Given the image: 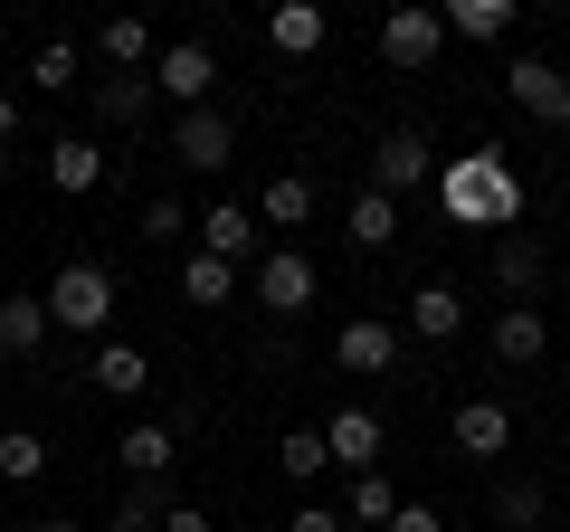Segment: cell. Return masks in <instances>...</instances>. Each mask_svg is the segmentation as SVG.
Wrapping results in <instances>:
<instances>
[{
	"label": "cell",
	"instance_id": "cell-1",
	"mask_svg": "<svg viewBox=\"0 0 570 532\" xmlns=\"http://www.w3.org/2000/svg\"><path fill=\"white\" fill-rule=\"evenodd\" d=\"M438 209H448L456 228H513L523 219V171L494 144H475V152H456V162L438 171Z\"/></svg>",
	"mask_w": 570,
	"mask_h": 532
},
{
	"label": "cell",
	"instance_id": "cell-2",
	"mask_svg": "<svg viewBox=\"0 0 570 532\" xmlns=\"http://www.w3.org/2000/svg\"><path fill=\"white\" fill-rule=\"evenodd\" d=\"M48 324H58V333H105V324H115V276H105L96 257L58 266V286H48Z\"/></svg>",
	"mask_w": 570,
	"mask_h": 532
},
{
	"label": "cell",
	"instance_id": "cell-3",
	"mask_svg": "<svg viewBox=\"0 0 570 532\" xmlns=\"http://www.w3.org/2000/svg\"><path fill=\"white\" fill-rule=\"evenodd\" d=\"M209 86H219V58H209L200 39H171L163 58H153V96H171L181 115H200V105H209Z\"/></svg>",
	"mask_w": 570,
	"mask_h": 532
},
{
	"label": "cell",
	"instance_id": "cell-4",
	"mask_svg": "<svg viewBox=\"0 0 570 532\" xmlns=\"http://www.w3.org/2000/svg\"><path fill=\"white\" fill-rule=\"evenodd\" d=\"M419 181H438V152H428V134H409V124H390L381 144H371V190H419Z\"/></svg>",
	"mask_w": 570,
	"mask_h": 532
},
{
	"label": "cell",
	"instance_id": "cell-5",
	"mask_svg": "<svg viewBox=\"0 0 570 532\" xmlns=\"http://www.w3.org/2000/svg\"><path fill=\"white\" fill-rule=\"evenodd\" d=\"M257 305L285 314V324L314 305V257H305V247H266V257H257Z\"/></svg>",
	"mask_w": 570,
	"mask_h": 532
},
{
	"label": "cell",
	"instance_id": "cell-6",
	"mask_svg": "<svg viewBox=\"0 0 570 532\" xmlns=\"http://www.w3.org/2000/svg\"><path fill=\"white\" fill-rule=\"evenodd\" d=\"M438 48H448V20H438V10H390V20H381V58L409 67V77L438 67Z\"/></svg>",
	"mask_w": 570,
	"mask_h": 532
},
{
	"label": "cell",
	"instance_id": "cell-7",
	"mask_svg": "<svg viewBox=\"0 0 570 532\" xmlns=\"http://www.w3.org/2000/svg\"><path fill=\"white\" fill-rule=\"evenodd\" d=\"M504 86H513V105H523L532 124H570V77H561L551 58H513Z\"/></svg>",
	"mask_w": 570,
	"mask_h": 532
},
{
	"label": "cell",
	"instance_id": "cell-8",
	"mask_svg": "<svg viewBox=\"0 0 570 532\" xmlns=\"http://www.w3.org/2000/svg\"><path fill=\"white\" fill-rule=\"evenodd\" d=\"M324 39H333L324 0H276V10H266V48H276V58H314Z\"/></svg>",
	"mask_w": 570,
	"mask_h": 532
},
{
	"label": "cell",
	"instance_id": "cell-9",
	"mask_svg": "<svg viewBox=\"0 0 570 532\" xmlns=\"http://www.w3.org/2000/svg\"><path fill=\"white\" fill-rule=\"evenodd\" d=\"M400 333H419V343H456V333H466V295H456L448 276H428V286L409 295V324Z\"/></svg>",
	"mask_w": 570,
	"mask_h": 532
},
{
	"label": "cell",
	"instance_id": "cell-10",
	"mask_svg": "<svg viewBox=\"0 0 570 532\" xmlns=\"http://www.w3.org/2000/svg\"><path fill=\"white\" fill-rule=\"evenodd\" d=\"M333 362H343V371H390V362H400V324H381V314H352V324L333 333Z\"/></svg>",
	"mask_w": 570,
	"mask_h": 532
},
{
	"label": "cell",
	"instance_id": "cell-11",
	"mask_svg": "<svg viewBox=\"0 0 570 532\" xmlns=\"http://www.w3.org/2000/svg\"><path fill=\"white\" fill-rule=\"evenodd\" d=\"M324 447H333V466L371 475V466H381V447H390V437H381V418H371V410H333V418H324Z\"/></svg>",
	"mask_w": 570,
	"mask_h": 532
},
{
	"label": "cell",
	"instance_id": "cell-12",
	"mask_svg": "<svg viewBox=\"0 0 570 532\" xmlns=\"http://www.w3.org/2000/svg\"><path fill=\"white\" fill-rule=\"evenodd\" d=\"M200 247H209V257H219V266H247V257H266V228H257V209H209V219H200Z\"/></svg>",
	"mask_w": 570,
	"mask_h": 532
},
{
	"label": "cell",
	"instance_id": "cell-13",
	"mask_svg": "<svg viewBox=\"0 0 570 532\" xmlns=\"http://www.w3.org/2000/svg\"><path fill=\"white\" fill-rule=\"evenodd\" d=\"M542 352H551L542 305H504V314H494V362H504V371H532Z\"/></svg>",
	"mask_w": 570,
	"mask_h": 532
},
{
	"label": "cell",
	"instance_id": "cell-14",
	"mask_svg": "<svg viewBox=\"0 0 570 532\" xmlns=\"http://www.w3.org/2000/svg\"><path fill=\"white\" fill-rule=\"evenodd\" d=\"M96 48L124 67V77H153V58H163V39H153V20H142V10H115V20L96 29Z\"/></svg>",
	"mask_w": 570,
	"mask_h": 532
},
{
	"label": "cell",
	"instance_id": "cell-15",
	"mask_svg": "<svg viewBox=\"0 0 570 532\" xmlns=\"http://www.w3.org/2000/svg\"><path fill=\"white\" fill-rule=\"evenodd\" d=\"M171 152H181L190 171H219L228 152H238V134H228V115H209V105H200V115H181V124H171Z\"/></svg>",
	"mask_w": 570,
	"mask_h": 532
},
{
	"label": "cell",
	"instance_id": "cell-16",
	"mask_svg": "<svg viewBox=\"0 0 570 532\" xmlns=\"http://www.w3.org/2000/svg\"><path fill=\"white\" fill-rule=\"evenodd\" d=\"M86 381H96L105 400H142V390H153V362H142V343H96Z\"/></svg>",
	"mask_w": 570,
	"mask_h": 532
},
{
	"label": "cell",
	"instance_id": "cell-17",
	"mask_svg": "<svg viewBox=\"0 0 570 532\" xmlns=\"http://www.w3.org/2000/svg\"><path fill=\"white\" fill-rule=\"evenodd\" d=\"M448 437H456V456H504L513 447V410H504V400H466Z\"/></svg>",
	"mask_w": 570,
	"mask_h": 532
},
{
	"label": "cell",
	"instance_id": "cell-18",
	"mask_svg": "<svg viewBox=\"0 0 570 532\" xmlns=\"http://www.w3.org/2000/svg\"><path fill=\"white\" fill-rule=\"evenodd\" d=\"M390 513H400V485H390L381 466L343 485V532H390Z\"/></svg>",
	"mask_w": 570,
	"mask_h": 532
},
{
	"label": "cell",
	"instance_id": "cell-19",
	"mask_svg": "<svg viewBox=\"0 0 570 532\" xmlns=\"http://www.w3.org/2000/svg\"><path fill=\"white\" fill-rule=\"evenodd\" d=\"M48 295H0V352H10V362H29V352L48 343Z\"/></svg>",
	"mask_w": 570,
	"mask_h": 532
},
{
	"label": "cell",
	"instance_id": "cell-20",
	"mask_svg": "<svg viewBox=\"0 0 570 532\" xmlns=\"http://www.w3.org/2000/svg\"><path fill=\"white\" fill-rule=\"evenodd\" d=\"M305 219H314V181L305 171H276L257 190V228H305Z\"/></svg>",
	"mask_w": 570,
	"mask_h": 532
},
{
	"label": "cell",
	"instance_id": "cell-21",
	"mask_svg": "<svg viewBox=\"0 0 570 532\" xmlns=\"http://www.w3.org/2000/svg\"><path fill=\"white\" fill-rule=\"evenodd\" d=\"M438 20H448V39H475V48H494V39L513 29V0H448Z\"/></svg>",
	"mask_w": 570,
	"mask_h": 532
},
{
	"label": "cell",
	"instance_id": "cell-22",
	"mask_svg": "<svg viewBox=\"0 0 570 532\" xmlns=\"http://www.w3.org/2000/svg\"><path fill=\"white\" fill-rule=\"evenodd\" d=\"M115 456L134 466V485H142V475H163L171 456H181V437H171V428H153V418H134V428L115 437Z\"/></svg>",
	"mask_w": 570,
	"mask_h": 532
},
{
	"label": "cell",
	"instance_id": "cell-23",
	"mask_svg": "<svg viewBox=\"0 0 570 532\" xmlns=\"http://www.w3.org/2000/svg\"><path fill=\"white\" fill-rule=\"evenodd\" d=\"M400 238V200H390V190H352V247H390Z\"/></svg>",
	"mask_w": 570,
	"mask_h": 532
},
{
	"label": "cell",
	"instance_id": "cell-24",
	"mask_svg": "<svg viewBox=\"0 0 570 532\" xmlns=\"http://www.w3.org/2000/svg\"><path fill=\"white\" fill-rule=\"evenodd\" d=\"M96 115L142 134V124H153V77H105V86H96Z\"/></svg>",
	"mask_w": 570,
	"mask_h": 532
},
{
	"label": "cell",
	"instance_id": "cell-25",
	"mask_svg": "<svg viewBox=\"0 0 570 532\" xmlns=\"http://www.w3.org/2000/svg\"><path fill=\"white\" fill-rule=\"evenodd\" d=\"M494 286H504L513 305H532V286H542V247H532V238H504V247H494Z\"/></svg>",
	"mask_w": 570,
	"mask_h": 532
},
{
	"label": "cell",
	"instance_id": "cell-26",
	"mask_svg": "<svg viewBox=\"0 0 570 532\" xmlns=\"http://www.w3.org/2000/svg\"><path fill=\"white\" fill-rule=\"evenodd\" d=\"M48 475V437L39 428H0V485H39Z\"/></svg>",
	"mask_w": 570,
	"mask_h": 532
},
{
	"label": "cell",
	"instance_id": "cell-27",
	"mask_svg": "<svg viewBox=\"0 0 570 532\" xmlns=\"http://www.w3.org/2000/svg\"><path fill=\"white\" fill-rule=\"evenodd\" d=\"M48 181H58L67 200H86V190L105 181V152L96 144H58V152H48Z\"/></svg>",
	"mask_w": 570,
	"mask_h": 532
},
{
	"label": "cell",
	"instance_id": "cell-28",
	"mask_svg": "<svg viewBox=\"0 0 570 532\" xmlns=\"http://www.w3.org/2000/svg\"><path fill=\"white\" fill-rule=\"evenodd\" d=\"M542 513H551V494L532 485V475H513V485H494V523H504V532H532Z\"/></svg>",
	"mask_w": 570,
	"mask_h": 532
},
{
	"label": "cell",
	"instance_id": "cell-29",
	"mask_svg": "<svg viewBox=\"0 0 570 532\" xmlns=\"http://www.w3.org/2000/svg\"><path fill=\"white\" fill-rule=\"evenodd\" d=\"M181 295H190V305H228V295H238V266H219V257L200 247V257L181 266Z\"/></svg>",
	"mask_w": 570,
	"mask_h": 532
},
{
	"label": "cell",
	"instance_id": "cell-30",
	"mask_svg": "<svg viewBox=\"0 0 570 532\" xmlns=\"http://www.w3.org/2000/svg\"><path fill=\"white\" fill-rule=\"evenodd\" d=\"M276 466L295 475V485H314V475L333 466V447H324V428H285V447H276Z\"/></svg>",
	"mask_w": 570,
	"mask_h": 532
},
{
	"label": "cell",
	"instance_id": "cell-31",
	"mask_svg": "<svg viewBox=\"0 0 570 532\" xmlns=\"http://www.w3.org/2000/svg\"><path fill=\"white\" fill-rule=\"evenodd\" d=\"M77 67H86L77 39H48L39 58H29V86H39V96H67V86H77Z\"/></svg>",
	"mask_w": 570,
	"mask_h": 532
},
{
	"label": "cell",
	"instance_id": "cell-32",
	"mask_svg": "<svg viewBox=\"0 0 570 532\" xmlns=\"http://www.w3.org/2000/svg\"><path fill=\"white\" fill-rule=\"evenodd\" d=\"M181 228H190V209H181V200H142V228H134V238H142V247H171Z\"/></svg>",
	"mask_w": 570,
	"mask_h": 532
},
{
	"label": "cell",
	"instance_id": "cell-33",
	"mask_svg": "<svg viewBox=\"0 0 570 532\" xmlns=\"http://www.w3.org/2000/svg\"><path fill=\"white\" fill-rule=\"evenodd\" d=\"M105 532H163V504H153V494H134V504H124Z\"/></svg>",
	"mask_w": 570,
	"mask_h": 532
},
{
	"label": "cell",
	"instance_id": "cell-34",
	"mask_svg": "<svg viewBox=\"0 0 570 532\" xmlns=\"http://www.w3.org/2000/svg\"><path fill=\"white\" fill-rule=\"evenodd\" d=\"M285 532H343V504H295V513H285Z\"/></svg>",
	"mask_w": 570,
	"mask_h": 532
},
{
	"label": "cell",
	"instance_id": "cell-35",
	"mask_svg": "<svg viewBox=\"0 0 570 532\" xmlns=\"http://www.w3.org/2000/svg\"><path fill=\"white\" fill-rule=\"evenodd\" d=\"M163 532H209V504H163Z\"/></svg>",
	"mask_w": 570,
	"mask_h": 532
},
{
	"label": "cell",
	"instance_id": "cell-36",
	"mask_svg": "<svg viewBox=\"0 0 570 532\" xmlns=\"http://www.w3.org/2000/svg\"><path fill=\"white\" fill-rule=\"evenodd\" d=\"M390 532H448V523H438L428 504H400V513H390Z\"/></svg>",
	"mask_w": 570,
	"mask_h": 532
},
{
	"label": "cell",
	"instance_id": "cell-37",
	"mask_svg": "<svg viewBox=\"0 0 570 532\" xmlns=\"http://www.w3.org/2000/svg\"><path fill=\"white\" fill-rule=\"evenodd\" d=\"M0 144H20V105L0 96Z\"/></svg>",
	"mask_w": 570,
	"mask_h": 532
},
{
	"label": "cell",
	"instance_id": "cell-38",
	"mask_svg": "<svg viewBox=\"0 0 570 532\" xmlns=\"http://www.w3.org/2000/svg\"><path fill=\"white\" fill-rule=\"evenodd\" d=\"M29 532H77V523H29Z\"/></svg>",
	"mask_w": 570,
	"mask_h": 532
}]
</instances>
